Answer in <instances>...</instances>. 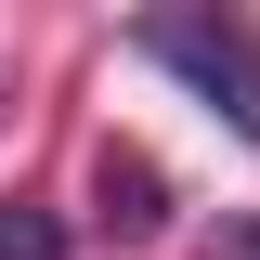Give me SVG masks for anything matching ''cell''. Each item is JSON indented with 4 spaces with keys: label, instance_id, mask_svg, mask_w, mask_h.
<instances>
[{
    "label": "cell",
    "instance_id": "6da1fadb",
    "mask_svg": "<svg viewBox=\"0 0 260 260\" xmlns=\"http://www.w3.org/2000/svg\"><path fill=\"white\" fill-rule=\"evenodd\" d=\"M130 52L169 65V78H195L208 117H234V143H260V26H234V13H143Z\"/></svg>",
    "mask_w": 260,
    "mask_h": 260
},
{
    "label": "cell",
    "instance_id": "7a4b0ae2",
    "mask_svg": "<svg viewBox=\"0 0 260 260\" xmlns=\"http://www.w3.org/2000/svg\"><path fill=\"white\" fill-rule=\"evenodd\" d=\"M91 195H104V234H117V247H143V234L169 221V182H156V156H130V143H104V156H91Z\"/></svg>",
    "mask_w": 260,
    "mask_h": 260
},
{
    "label": "cell",
    "instance_id": "277c9868",
    "mask_svg": "<svg viewBox=\"0 0 260 260\" xmlns=\"http://www.w3.org/2000/svg\"><path fill=\"white\" fill-rule=\"evenodd\" d=\"M234 260H260V221H234Z\"/></svg>",
    "mask_w": 260,
    "mask_h": 260
},
{
    "label": "cell",
    "instance_id": "3957f363",
    "mask_svg": "<svg viewBox=\"0 0 260 260\" xmlns=\"http://www.w3.org/2000/svg\"><path fill=\"white\" fill-rule=\"evenodd\" d=\"M0 260H65V208H39V195H0Z\"/></svg>",
    "mask_w": 260,
    "mask_h": 260
}]
</instances>
